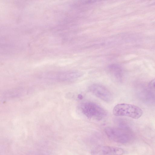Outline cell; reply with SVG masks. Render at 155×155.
I'll use <instances>...</instances> for the list:
<instances>
[{"label": "cell", "mask_w": 155, "mask_h": 155, "mask_svg": "<svg viewBox=\"0 0 155 155\" xmlns=\"http://www.w3.org/2000/svg\"><path fill=\"white\" fill-rule=\"evenodd\" d=\"M105 132L110 140L119 143H129L134 138L133 133L126 127H107Z\"/></svg>", "instance_id": "1"}, {"label": "cell", "mask_w": 155, "mask_h": 155, "mask_svg": "<svg viewBox=\"0 0 155 155\" xmlns=\"http://www.w3.org/2000/svg\"><path fill=\"white\" fill-rule=\"evenodd\" d=\"M113 113L117 116H126L137 119L141 117L143 111L140 107L136 105L121 103L117 104L114 107Z\"/></svg>", "instance_id": "2"}, {"label": "cell", "mask_w": 155, "mask_h": 155, "mask_svg": "<svg viewBox=\"0 0 155 155\" xmlns=\"http://www.w3.org/2000/svg\"><path fill=\"white\" fill-rule=\"evenodd\" d=\"M80 108L82 113L88 118L100 120L107 115L106 110L97 104L92 102L82 103Z\"/></svg>", "instance_id": "3"}, {"label": "cell", "mask_w": 155, "mask_h": 155, "mask_svg": "<svg viewBox=\"0 0 155 155\" xmlns=\"http://www.w3.org/2000/svg\"><path fill=\"white\" fill-rule=\"evenodd\" d=\"M89 90L93 94L106 102H109L112 100V95L111 92L101 84H92L89 87Z\"/></svg>", "instance_id": "4"}, {"label": "cell", "mask_w": 155, "mask_h": 155, "mask_svg": "<svg viewBox=\"0 0 155 155\" xmlns=\"http://www.w3.org/2000/svg\"><path fill=\"white\" fill-rule=\"evenodd\" d=\"M124 150L121 148L107 146H99L94 148L91 155H122Z\"/></svg>", "instance_id": "5"}, {"label": "cell", "mask_w": 155, "mask_h": 155, "mask_svg": "<svg viewBox=\"0 0 155 155\" xmlns=\"http://www.w3.org/2000/svg\"><path fill=\"white\" fill-rule=\"evenodd\" d=\"M83 73L78 71H69L60 73L53 76L56 79L62 81H69L82 76Z\"/></svg>", "instance_id": "6"}, {"label": "cell", "mask_w": 155, "mask_h": 155, "mask_svg": "<svg viewBox=\"0 0 155 155\" xmlns=\"http://www.w3.org/2000/svg\"><path fill=\"white\" fill-rule=\"evenodd\" d=\"M109 69L111 75L116 80L120 81L122 78V70L120 67L116 64H111Z\"/></svg>", "instance_id": "7"}, {"label": "cell", "mask_w": 155, "mask_h": 155, "mask_svg": "<svg viewBox=\"0 0 155 155\" xmlns=\"http://www.w3.org/2000/svg\"><path fill=\"white\" fill-rule=\"evenodd\" d=\"M149 86L150 88L155 90V78L150 82Z\"/></svg>", "instance_id": "8"}, {"label": "cell", "mask_w": 155, "mask_h": 155, "mask_svg": "<svg viewBox=\"0 0 155 155\" xmlns=\"http://www.w3.org/2000/svg\"><path fill=\"white\" fill-rule=\"evenodd\" d=\"M97 1L95 0H87V1H84L83 3H85V4H88V3H92L94 2H96Z\"/></svg>", "instance_id": "9"}]
</instances>
